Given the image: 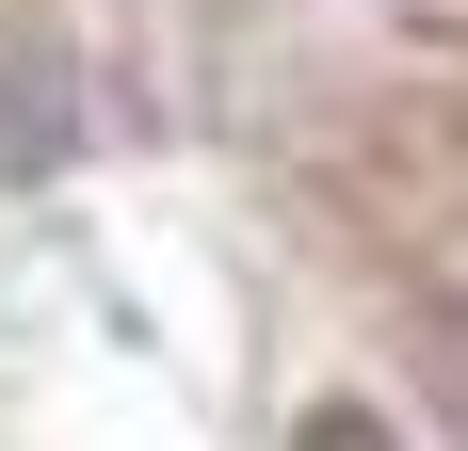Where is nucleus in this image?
Instances as JSON below:
<instances>
[{"instance_id":"1","label":"nucleus","mask_w":468,"mask_h":451,"mask_svg":"<svg viewBox=\"0 0 468 451\" xmlns=\"http://www.w3.org/2000/svg\"><path fill=\"white\" fill-rule=\"evenodd\" d=\"M291 451H404V435H388L372 404H307V419H291Z\"/></svg>"}]
</instances>
